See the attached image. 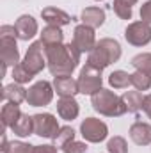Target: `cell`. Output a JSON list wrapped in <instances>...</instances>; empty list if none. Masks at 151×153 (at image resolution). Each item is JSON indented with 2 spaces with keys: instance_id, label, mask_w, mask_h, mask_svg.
I'll return each mask as SVG.
<instances>
[{
  "instance_id": "cell-1",
  "label": "cell",
  "mask_w": 151,
  "mask_h": 153,
  "mask_svg": "<svg viewBox=\"0 0 151 153\" xmlns=\"http://www.w3.org/2000/svg\"><path fill=\"white\" fill-rule=\"evenodd\" d=\"M46 64L53 76H71V73L76 70L82 52L76 48L73 43H62L53 46H44Z\"/></svg>"
},
{
  "instance_id": "cell-2",
  "label": "cell",
  "mask_w": 151,
  "mask_h": 153,
  "mask_svg": "<svg viewBox=\"0 0 151 153\" xmlns=\"http://www.w3.org/2000/svg\"><path fill=\"white\" fill-rule=\"evenodd\" d=\"M119 59H121V45L112 38H103L96 43L93 52H89L87 64L103 71L107 66L117 62Z\"/></svg>"
},
{
  "instance_id": "cell-3",
  "label": "cell",
  "mask_w": 151,
  "mask_h": 153,
  "mask_svg": "<svg viewBox=\"0 0 151 153\" xmlns=\"http://www.w3.org/2000/svg\"><path fill=\"white\" fill-rule=\"evenodd\" d=\"M91 105L98 114L107 116V117H117V116H123L128 112L123 98L103 87L91 96Z\"/></svg>"
},
{
  "instance_id": "cell-4",
  "label": "cell",
  "mask_w": 151,
  "mask_h": 153,
  "mask_svg": "<svg viewBox=\"0 0 151 153\" xmlns=\"http://www.w3.org/2000/svg\"><path fill=\"white\" fill-rule=\"evenodd\" d=\"M18 32L14 25H2L0 27V53H2V76L5 75L9 66L20 64V52L16 45Z\"/></svg>"
},
{
  "instance_id": "cell-5",
  "label": "cell",
  "mask_w": 151,
  "mask_h": 153,
  "mask_svg": "<svg viewBox=\"0 0 151 153\" xmlns=\"http://www.w3.org/2000/svg\"><path fill=\"white\" fill-rule=\"evenodd\" d=\"M78 82V93L82 94H89L93 96L96 91L101 89L103 85V76H101V70L91 66V64H85L82 70H80V75L76 78Z\"/></svg>"
},
{
  "instance_id": "cell-6",
  "label": "cell",
  "mask_w": 151,
  "mask_h": 153,
  "mask_svg": "<svg viewBox=\"0 0 151 153\" xmlns=\"http://www.w3.org/2000/svg\"><path fill=\"white\" fill-rule=\"evenodd\" d=\"M21 64L25 66L27 71H30L34 76L39 75V73L44 70V66H48V64H46V55H44V45H43L41 39H39V41H34V43L27 48V53H25Z\"/></svg>"
},
{
  "instance_id": "cell-7",
  "label": "cell",
  "mask_w": 151,
  "mask_h": 153,
  "mask_svg": "<svg viewBox=\"0 0 151 153\" xmlns=\"http://www.w3.org/2000/svg\"><path fill=\"white\" fill-rule=\"evenodd\" d=\"M53 93H55L53 84H50L48 80H39L27 89V103L32 107L48 105L53 100Z\"/></svg>"
},
{
  "instance_id": "cell-8",
  "label": "cell",
  "mask_w": 151,
  "mask_h": 153,
  "mask_svg": "<svg viewBox=\"0 0 151 153\" xmlns=\"http://www.w3.org/2000/svg\"><path fill=\"white\" fill-rule=\"evenodd\" d=\"M80 134L87 143H101L109 135V126L98 117H85L80 123Z\"/></svg>"
},
{
  "instance_id": "cell-9",
  "label": "cell",
  "mask_w": 151,
  "mask_h": 153,
  "mask_svg": "<svg viewBox=\"0 0 151 153\" xmlns=\"http://www.w3.org/2000/svg\"><path fill=\"white\" fill-rule=\"evenodd\" d=\"M32 119H34V135L44 137V139H53L61 130V126L57 123V117L53 114H50V112L34 114Z\"/></svg>"
},
{
  "instance_id": "cell-10",
  "label": "cell",
  "mask_w": 151,
  "mask_h": 153,
  "mask_svg": "<svg viewBox=\"0 0 151 153\" xmlns=\"http://www.w3.org/2000/svg\"><path fill=\"white\" fill-rule=\"evenodd\" d=\"M124 39L133 46H146L151 41V25L146 22H132L124 29Z\"/></svg>"
},
{
  "instance_id": "cell-11",
  "label": "cell",
  "mask_w": 151,
  "mask_h": 153,
  "mask_svg": "<svg viewBox=\"0 0 151 153\" xmlns=\"http://www.w3.org/2000/svg\"><path fill=\"white\" fill-rule=\"evenodd\" d=\"M71 43L75 45L82 53L93 52V48H94L96 43H98V41H96V36H94V29H91V27H87V25H84V23L76 25L75 30H73V41H71Z\"/></svg>"
},
{
  "instance_id": "cell-12",
  "label": "cell",
  "mask_w": 151,
  "mask_h": 153,
  "mask_svg": "<svg viewBox=\"0 0 151 153\" xmlns=\"http://www.w3.org/2000/svg\"><path fill=\"white\" fill-rule=\"evenodd\" d=\"M14 29H16V32H18V39L29 41V39H32L38 34L39 27H38V22H36L34 16H30V14H21V16L16 20Z\"/></svg>"
},
{
  "instance_id": "cell-13",
  "label": "cell",
  "mask_w": 151,
  "mask_h": 153,
  "mask_svg": "<svg viewBox=\"0 0 151 153\" xmlns=\"http://www.w3.org/2000/svg\"><path fill=\"white\" fill-rule=\"evenodd\" d=\"M41 18L48 25H57V27H64V25H70L73 22V18L59 7H44L41 11Z\"/></svg>"
},
{
  "instance_id": "cell-14",
  "label": "cell",
  "mask_w": 151,
  "mask_h": 153,
  "mask_svg": "<svg viewBox=\"0 0 151 153\" xmlns=\"http://www.w3.org/2000/svg\"><path fill=\"white\" fill-rule=\"evenodd\" d=\"M53 89L61 98H75L78 93V82L71 76H53Z\"/></svg>"
},
{
  "instance_id": "cell-15",
  "label": "cell",
  "mask_w": 151,
  "mask_h": 153,
  "mask_svg": "<svg viewBox=\"0 0 151 153\" xmlns=\"http://www.w3.org/2000/svg\"><path fill=\"white\" fill-rule=\"evenodd\" d=\"M130 139L137 146H148L151 143V125L144 121H135L130 126Z\"/></svg>"
},
{
  "instance_id": "cell-16",
  "label": "cell",
  "mask_w": 151,
  "mask_h": 153,
  "mask_svg": "<svg viewBox=\"0 0 151 153\" xmlns=\"http://www.w3.org/2000/svg\"><path fill=\"white\" fill-rule=\"evenodd\" d=\"M80 20H82L84 25H87L91 29H100L107 20L105 9H101V7H85L80 14Z\"/></svg>"
},
{
  "instance_id": "cell-17",
  "label": "cell",
  "mask_w": 151,
  "mask_h": 153,
  "mask_svg": "<svg viewBox=\"0 0 151 153\" xmlns=\"http://www.w3.org/2000/svg\"><path fill=\"white\" fill-rule=\"evenodd\" d=\"M57 112L59 116L62 117V119H66V121H73L76 119V116L80 112V107H78V102H76L75 98H61L59 102H57Z\"/></svg>"
},
{
  "instance_id": "cell-18",
  "label": "cell",
  "mask_w": 151,
  "mask_h": 153,
  "mask_svg": "<svg viewBox=\"0 0 151 153\" xmlns=\"http://www.w3.org/2000/svg\"><path fill=\"white\" fill-rule=\"evenodd\" d=\"M2 98L7 100V102H13V103H21V102H27V89L18 84V82H13V84H7L4 85V91H2Z\"/></svg>"
},
{
  "instance_id": "cell-19",
  "label": "cell",
  "mask_w": 151,
  "mask_h": 153,
  "mask_svg": "<svg viewBox=\"0 0 151 153\" xmlns=\"http://www.w3.org/2000/svg\"><path fill=\"white\" fill-rule=\"evenodd\" d=\"M11 130L18 137H29V135H32L34 134V119H32V116L21 112V116L16 119V123L11 126Z\"/></svg>"
},
{
  "instance_id": "cell-20",
  "label": "cell",
  "mask_w": 151,
  "mask_h": 153,
  "mask_svg": "<svg viewBox=\"0 0 151 153\" xmlns=\"http://www.w3.org/2000/svg\"><path fill=\"white\" fill-rule=\"evenodd\" d=\"M21 116V111H20V105L18 103H13V102H7L4 107H2V112H0V119H2V126L4 130L5 128H11L16 119Z\"/></svg>"
},
{
  "instance_id": "cell-21",
  "label": "cell",
  "mask_w": 151,
  "mask_h": 153,
  "mask_svg": "<svg viewBox=\"0 0 151 153\" xmlns=\"http://www.w3.org/2000/svg\"><path fill=\"white\" fill-rule=\"evenodd\" d=\"M41 41L44 46H53V45H62L64 41V32L57 25H46L41 32Z\"/></svg>"
},
{
  "instance_id": "cell-22",
  "label": "cell",
  "mask_w": 151,
  "mask_h": 153,
  "mask_svg": "<svg viewBox=\"0 0 151 153\" xmlns=\"http://www.w3.org/2000/svg\"><path fill=\"white\" fill-rule=\"evenodd\" d=\"M2 153H34V146L23 141H11L7 143L5 135L2 134Z\"/></svg>"
},
{
  "instance_id": "cell-23",
  "label": "cell",
  "mask_w": 151,
  "mask_h": 153,
  "mask_svg": "<svg viewBox=\"0 0 151 153\" xmlns=\"http://www.w3.org/2000/svg\"><path fill=\"white\" fill-rule=\"evenodd\" d=\"M121 98H123V102H124L128 112H139V111L142 109L144 96H142L141 91H137V89H135V91H126Z\"/></svg>"
},
{
  "instance_id": "cell-24",
  "label": "cell",
  "mask_w": 151,
  "mask_h": 153,
  "mask_svg": "<svg viewBox=\"0 0 151 153\" xmlns=\"http://www.w3.org/2000/svg\"><path fill=\"white\" fill-rule=\"evenodd\" d=\"M139 0H114L112 9L121 20H132V5H135Z\"/></svg>"
},
{
  "instance_id": "cell-25",
  "label": "cell",
  "mask_w": 151,
  "mask_h": 153,
  "mask_svg": "<svg viewBox=\"0 0 151 153\" xmlns=\"http://www.w3.org/2000/svg\"><path fill=\"white\" fill-rule=\"evenodd\" d=\"M130 76H132L130 73H126L123 70H115L109 76V84L114 89H126L128 85H132V78Z\"/></svg>"
},
{
  "instance_id": "cell-26",
  "label": "cell",
  "mask_w": 151,
  "mask_h": 153,
  "mask_svg": "<svg viewBox=\"0 0 151 153\" xmlns=\"http://www.w3.org/2000/svg\"><path fill=\"white\" fill-rule=\"evenodd\" d=\"M132 66L137 71H144L151 76V53H148V52L137 53L135 57H132Z\"/></svg>"
},
{
  "instance_id": "cell-27",
  "label": "cell",
  "mask_w": 151,
  "mask_h": 153,
  "mask_svg": "<svg viewBox=\"0 0 151 153\" xmlns=\"http://www.w3.org/2000/svg\"><path fill=\"white\" fill-rule=\"evenodd\" d=\"M52 141H53V144H55L57 148H62L64 144L75 141V130H73L71 126H61L59 134H57Z\"/></svg>"
},
{
  "instance_id": "cell-28",
  "label": "cell",
  "mask_w": 151,
  "mask_h": 153,
  "mask_svg": "<svg viewBox=\"0 0 151 153\" xmlns=\"http://www.w3.org/2000/svg\"><path fill=\"white\" fill-rule=\"evenodd\" d=\"M132 85L137 89V91H148L151 89V76L144 71H135L132 73Z\"/></svg>"
},
{
  "instance_id": "cell-29",
  "label": "cell",
  "mask_w": 151,
  "mask_h": 153,
  "mask_svg": "<svg viewBox=\"0 0 151 153\" xmlns=\"http://www.w3.org/2000/svg\"><path fill=\"white\" fill-rule=\"evenodd\" d=\"M34 78V75L30 73V71H27L25 70V66L20 62V64H16L14 68H13V82H18V84H29L30 80Z\"/></svg>"
},
{
  "instance_id": "cell-30",
  "label": "cell",
  "mask_w": 151,
  "mask_h": 153,
  "mask_svg": "<svg viewBox=\"0 0 151 153\" xmlns=\"http://www.w3.org/2000/svg\"><path fill=\"white\" fill-rule=\"evenodd\" d=\"M107 150H109V153H128L126 139L121 137V135H114L107 143Z\"/></svg>"
},
{
  "instance_id": "cell-31",
  "label": "cell",
  "mask_w": 151,
  "mask_h": 153,
  "mask_svg": "<svg viewBox=\"0 0 151 153\" xmlns=\"http://www.w3.org/2000/svg\"><path fill=\"white\" fill-rule=\"evenodd\" d=\"M61 150L64 153H85L87 152V144L82 143V141H71V143L64 144Z\"/></svg>"
},
{
  "instance_id": "cell-32",
  "label": "cell",
  "mask_w": 151,
  "mask_h": 153,
  "mask_svg": "<svg viewBox=\"0 0 151 153\" xmlns=\"http://www.w3.org/2000/svg\"><path fill=\"white\" fill-rule=\"evenodd\" d=\"M141 20L151 25V0L144 2V4L141 5Z\"/></svg>"
},
{
  "instance_id": "cell-33",
  "label": "cell",
  "mask_w": 151,
  "mask_h": 153,
  "mask_svg": "<svg viewBox=\"0 0 151 153\" xmlns=\"http://www.w3.org/2000/svg\"><path fill=\"white\" fill-rule=\"evenodd\" d=\"M57 146L55 144H39L34 146V153H57Z\"/></svg>"
},
{
  "instance_id": "cell-34",
  "label": "cell",
  "mask_w": 151,
  "mask_h": 153,
  "mask_svg": "<svg viewBox=\"0 0 151 153\" xmlns=\"http://www.w3.org/2000/svg\"><path fill=\"white\" fill-rule=\"evenodd\" d=\"M142 111L148 114V117L151 119V94L144 96V102H142Z\"/></svg>"
},
{
  "instance_id": "cell-35",
  "label": "cell",
  "mask_w": 151,
  "mask_h": 153,
  "mask_svg": "<svg viewBox=\"0 0 151 153\" xmlns=\"http://www.w3.org/2000/svg\"><path fill=\"white\" fill-rule=\"evenodd\" d=\"M96 2H101V0H96Z\"/></svg>"
}]
</instances>
